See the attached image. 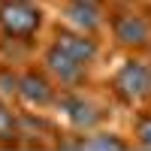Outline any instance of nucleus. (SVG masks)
Masks as SVG:
<instances>
[{
    "mask_svg": "<svg viewBox=\"0 0 151 151\" xmlns=\"http://www.w3.org/2000/svg\"><path fill=\"white\" fill-rule=\"evenodd\" d=\"M15 91H18V67L0 60V97L15 106Z\"/></svg>",
    "mask_w": 151,
    "mask_h": 151,
    "instance_id": "13",
    "label": "nucleus"
},
{
    "mask_svg": "<svg viewBox=\"0 0 151 151\" xmlns=\"http://www.w3.org/2000/svg\"><path fill=\"white\" fill-rule=\"evenodd\" d=\"M103 94L112 100V106L121 112L139 109L151 103V64L145 55H121L103 82Z\"/></svg>",
    "mask_w": 151,
    "mask_h": 151,
    "instance_id": "3",
    "label": "nucleus"
},
{
    "mask_svg": "<svg viewBox=\"0 0 151 151\" xmlns=\"http://www.w3.org/2000/svg\"><path fill=\"white\" fill-rule=\"evenodd\" d=\"M60 88L55 79L42 70L40 60H30L18 70V91H15V106L27 112H52Z\"/></svg>",
    "mask_w": 151,
    "mask_h": 151,
    "instance_id": "7",
    "label": "nucleus"
},
{
    "mask_svg": "<svg viewBox=\"0 0 151 151\" xmlns=\"http://www.w3.org/2000/svg\"><path fill=\"white\" fill-rule=\"evenodd\" d=\"M33 3H52V0H33Z\"/></svg>",
    "mask_w": 151,
    "mask_h": 151,
    "instance_id": "14",
    "label": "nucleus"
},
{
    "mask_svg": "<svg viewBox=\"0 0 151 151\" xmlns=\"http://www.w3.org/2000/svg\"><path fill=\"white\" fill-rule=\"evenodd\" d=\"M145 58H148V64H151V52H148V55H145Z\"/></svg>",
    "mask_w": 151,
    "mask_h": 151,
    "instance_id": "16",
    "label": "nucleus"
},
{
    "mask_svg": "<svg viewBox=\"0 0 151 151\" xmlns=\"http://www.w3.org/2000/svg\"><path fill=\"white\" fill-rule=\"evenodd\" d=\"M145 3H151V0H145Z\"/></svg>",
    "mask_w": 151,
    "mask_h": 151,
    "instance_id": "17",
    "label": "nucleus"
},
{
    "mask_svg": "<svg viewBox=\"0 0 151 151\" xmlns=\"http://www.w3.org/2000/svg\"><path fill=\"white\" fill-rule=\"evenodd\" d=\"M36 60L42 64V70L55 79V85L60 91H76V88H88L97 82V70L76 60L73 55H67L64 48L52 45L48 40L40 42V52H36Z\"/></svg>",
    "mask_w": 151,
    "mask_h": 151,
    "instance_id": "6",
    "label": "nucleus"
},
{
    "mask_svg": "<svg viewBox=\"0 0 151 151\" xmlns=\"http://www.w3.org/2000/svg\"><path fill=\"white\" fill-rule=\"evenodd\" d=\"M42 40H48V42L58 45V48H64L67 55H73L76 60H82V64L94 67V70H100V67L106 64V58H109L106 36L82 33V30H76V27H67V24H64V21H58V18L48 21V27H45V36H42Z\"/></svg>",
    "mask_w": 151,
    "mask_h": 151,
    "instance_id": "5",
    "label": "nucleus"
},
{
    "mask_svg": "<svg viewBox=\"0 0 151 151\" xmlns=\"http://www.w3.org/2000/svg\"><path fill=\"white\" fill-rule=\"evenodd\" d=\"M48 21H52L48 3H33V0H0V36H6V40L42 42Z\"/></svg>",
    "mask_w": 151,
    "mask_h": 151,
    "instance_id": "4",
    "label": "nucleus"
},
{
    "mask_svg": "<svg viewBox=\"0 0 151 151\" xmlns=\"http://www.w3.org/2000/svg\"><path fill=\"white\" fill-rule=\"evenodd\" d=\"M106 45L115 55L151 52V3L109 0L106 3Z\"/></svg>",
    "mask_w": 151,
    "mask_h": 151,
    "instance_id": "1",
    "label": "nucleus"
},
{
    "mask_svg": "<svg viewBox=\"0 0 151 151\" xmlns=\"http://www.w3.org/2000/svg\"><path fill=\"white\" fill-rule=\"evenodd\" d=\"M18 148V106L0 97V151Z\"/></svg>",
    "mask_w": 151,
    "mask_h": 151,
    "instance_id": "12",
    "label": "nucleus"
},
{
    "mask_svg": "<svg viewBox=\"0 0 151 151\" xmlns=\"http://www.w3.org/2000/svg\"><path fill=\"white\" fill-rule=\"evenodd\" d=\"M60 121L52 112L18 109V148H55Z\"/></svg>",
    "mask_w": 151,
    "mask_h": 151,
    "instance_id": "9",
    "label": "nucleus"
},
{
    "mask_svg": "<svg viewBox=\"0 0 151 151\" xmlns=\"http://www.w3.org/2000/svg\"><path fill=\"white\" fill-rule=\"evenodd\" d=\"M36 52H40V42H24V40H6L0 36V60H6L12 67H24L36 60Z\"/></svg>",
    "mask_w": 151,
    "mask_h": 151,
    "instance_id": "11",
    "label": "nucleus"
},
{
    "mask_svg": "<svg viewBox=\"0 0 151 151\" xmlns=\"http://www.w3.org/2000/svg\"><path fill=\"white\" fill-rule=\"evenodd\" d=\"M115 106L112 100L103 94L100 82L88 85V88H76V91H60L55 100V109L52 115L64 124L67 130L76 133H88V130H97L103 124H112L115 118Z\"/></svg>",
    "mask_w": 151,
    "mask_h": 151,
    "instance_id": "2",
    "label": "nucleus"
},
{
    "mask_svg": "<svg viewBox=\"0 0 151 151\" xmlns=\"http://www.w3.org/2000/svg\"><path fill=\"white\" fill-rule=\"evenodd\" d=\"M55 18L64 21L67 27H76L82 33L106 36V3H94V0H52Z\"/></svg>",
    "mask_w": 151,
    "mask_h": 151,
    "instance_id": "8",
    "label": "nucleus"
},
{
    "mask_svg": "<svg viewBox=\"0 0 151 151\" xmlns=\"http://www.w3.org/2000/svg\"><path fill=\"white\" fill-rule=\"evenodd\" d=\"M94 3H109V0H94Z\"/></svg>",
    "mask_w": 151,
    "mask_h": 151,
    "instance_id": "15",
    "label": "nucleus"
},
{
    "mask_svg": "<svg viewBox=\"0 0 151 151\" xmlns=\"http://www.w3.org/2000/svg\"><path fill=\"white\" fill-rule=\"evenodd\" d=\"M124 133H127L133 151H151V103L139 106V109H130Z\"/></svg>",
    "mask_w": 151,
    "mask_h": 151,
    "instance_id": "10",
    "label": "nucleus"
}]
</instances>
